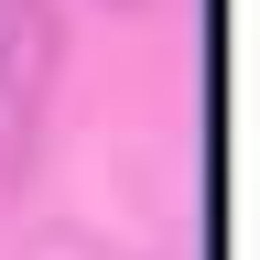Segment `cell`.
<instances>
[{
  "label": "cell",
  "mask_w": 260,
  "mask_h": 260,
  "mask_svg": "<svg viewBox=\"0 0 260 260\" xmlns=\"http://www.w3.org/2000/svg\"><path fill=\"white\" fill-rule=\"evenodd\" d=\"M54 0H0V195L32 174L44 152V109H54Z\"/></svg>",
  "instance_id": "1"
}]
</instances>
